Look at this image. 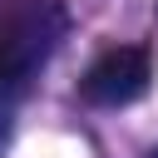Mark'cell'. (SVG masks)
<instances>
[{
  "mask_svg": "<svg viewBox=\"0 0 158 158\" xmlns=\"http://www.w3.org/2000/svg\"><path fill=\"white\" fill-rule=\"evenodd\" d=\"M148 79H153V59L143 44H118V49H104L84 79H79V94L99 109H123L133 99L148 94Z\"/></svg>",
  "mask_w": 158,
  "mask_h": 158,
  "instance_id": "1",
  "label": "cell"
},
{
  "mask_svg": "<svg viewBox=\"0 0 158 158\" xmlns=\"http://www.w3.org/2000/svg\"><path fill=\"white\" fill-rule=\"evenodd\" d=\"M153 158H158V153H153Z\"/></svg>",
  "mask_w": 158,
  "mask_h": 158,
  "instance_id": "2",
  "label": "cell"
}]
</instances>
